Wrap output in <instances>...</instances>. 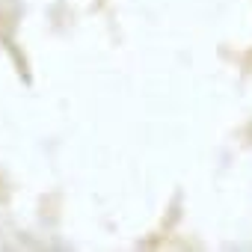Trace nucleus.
I'll list each match as a JSON object with an SVG mask.
<instances>
[]
</instances>
